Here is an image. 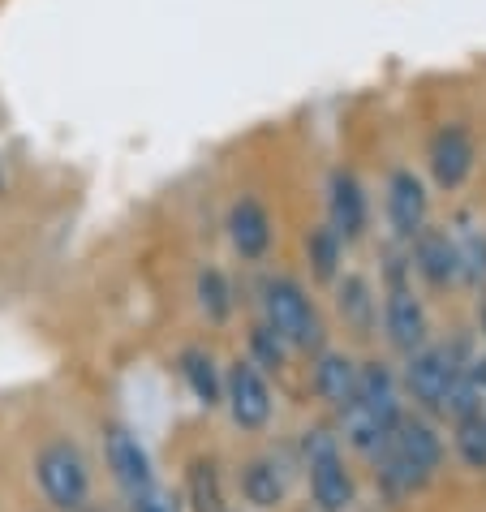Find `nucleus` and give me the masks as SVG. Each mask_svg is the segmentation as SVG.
Instances as JSON below:
<instances>
[{
    "label": "nucleus",
    "instance_id": "1",
    "mask_svg": "<svg viewBox=\"0 0 486 512\" xmlns=\"http://www.w3.org/2000/svg\"><path fill=\"white\" fill-rule=\"evenodd\" d=\"M340 414H345V439L353 448L379 452L383 439L392 435V426L400 422V392L388 366L383 362L357 366V392Z\"/></svg>",
    "mask_w": 486,
    "mask_h": 512
},
{
    "label": "nucleus",
    "instance_id": "2",
    "mask_svg": "<svg viewBox=\"0 0 486 512\" xmlns=\"http://www.w3.org/2000/svg\"><path fill=\"white\" fill-rule=\"evenodd\" d=\"M439 461H443V444L422 418H400L379 448V474L396 495L422 491L435 478Z\"/></svg>",
    "mask_w": 486,
    "mask_h": 512
},
{
    "label": "nucleus",
    "instance_id": "3",
    "mask_svg": "<svg viewBox=\"0 0 486 512\" xmlns=\"http://www.w3.org/2000/svg\"><path fill=\"white\" fill-rule=\"evenodd\" d=\"M263 315L289 349H319L323 345V319L314 310L310 293L293 276H276L263 284Z\"/></svg>",
    "mask_w": 486,
    "mask_h": 512
},
{
    "label": "nucleus",
    "instance_id": "4",
    "mask_svg": "<svg viewBox=\"0 0 486 512\" xmlns=\"http://www.w3.org/2000/svg\"><path fill=\"white\" fill-rule=\"evenodd\" d=\"M35 482L44 491V500L56 512H82L91 500V469L87 457L78 452V444L69 439H52L39 448L35 457Z\"/></svg>",
    "mask_w": 486,
    "mask_h": 512
},
{
    "label": "nucleus",
    "instance_id": "5",
    "mask_svg": "<svg viewBox=\"0 0 486 512\" xmlns=\"http://www.w3.org/2000/svg\"><path fill=\"white\" fill-rule=\"evenodd\" d=\"M306 469H310V495L319 512H345L353 504V478L340 457L336 435L306 431Z\"/></svg>",
    "mask_w": 486,
    "mask_h": 512
},
{
    "label": "nucleus",
    "instance_id": "6",
    "mask_svg": "<svg viewBox=\"0 0 486 512\" xmlns=\"http://www.w3.org/2000/svg\"><path fill=\"white\" fill-rule=\"evenodd\" d=\"M461 379V362H456V349H443V345H422L409 353V371H405V383L413 392V401L431 414H443L448 396Z\"/></svg>",
    "mask_w": 486,
    "mask_h": 512
},
{
    "label": "nucleus",
    "instance_id": "7",
    "mask_svg": "<svg viewBox=\"0 0 486 512\" xmlns=\"http://www.w3.org/2000/svg\"><path fill=\"white\" fill-rule=\"evenodd\" d=\"M224 401H228V414H233V422L241 426V431H263V426L271 422V409H276L259 362H233L228 366Z\"/></svg>",
    "mask_w": 486,
    "mask_h": 512
},
{
    "label": "nucleus",
    "instance_id": "8",
    "mask_svg": "<svg viewBox=\"0 0 486 512\" xmlns=\"http://www.w3.org/2000/svg\"><path fill=\"white\" fill-rule=\"evenodd\" d=\"M474 138H469L465 125H439L426 142V164H431V177L439 190H461L469 173H474Z\"/></svg>",
    "mask_w": 486,
    "mask_h": 512
},
{
    "label": "nucleus",
    "instance_id": "9",
    "mask_svg": "<svg viewBox=\"0 0 486 512\" xmlns=\"http://www.w3.org/2000/svg\"><path fill=\"white\" fill-rule=\"evenodd\" d=\"M104 461H108V474L112 482L130 495H142L147 487H155V469H151V457L142 448V439L130 431V426H108L104 435Z\"/></svg>",
    "mask_w": 486,
    "mask_h": 512
},
{
    "label": "nucleus",
    "instance_id": "10",
    "mask_svg": "<svg viewBox=\"0 0 486 512\" xmlns=\"http://www.w3.org/2000/svg\"><path fill=\"white\" fill-rule=\"evenodd\" d=\"M388 224L400 241H413L422 229H426V216H431V194H426L422 177L413 168H392L388 173Z\"/></svg>",
    "mask_w": 486,
    "mask_h": 512
},
{
    "label": "nucleus",
    "instance_id": "11",
    "mask_svg": "<svg viewBox=\"0 0 486 512\" xmlns=\"http://www.w3.org/2000/svg\"><path fill=\"white\" fill-rule=\"evenodd\" d=\"M366 220H370L366 186L349 168H336L332 181H327V224L336 229L340 241H357L366 233Z\"/></svg>",
    "mask_w": 486,
    "mask_h": 512
},
{
    "label": "nucleus",
    "instance_id": "12",
    "mask_svg": "<svg viewBox=\"0 0 486 512\" xmlns=\"http://www.w3.org/2000/svg\"><path fill=\"white\" fill-rule=\"evenodd\" d=\"M413 267L426 284L435 289H448V284L461 280V254H456V237L452 229H426L413 237Z\"/></svg>",
    "mask_w": 486,
    "mask_h": 512
},
{
    "label": "nucleus",
    "instance_id": "13",
    "mask_svg": "<svg viewBox=\"0 0 486 512\" xmlns=\"http://www.w3.org/2000/svg\"><path fill=\"white\" fill-rule=\"evenodd\" d=\"M383 327H388V340L400 353L426 345V306L413 297V289H405V284L388 289V297H383Z\"/></svg>",
    "mask_w": 486,
    "mask_h": 512
},
{
    "label": "nucleus",
    "instance_id": "14",
    "mask_svg": "<svg viewBox=\"0 0 486 512\" xmlns=\"http://www.w3.org/2000/svg\"><path fill=\"white\" fill-rule=\"evenodd\" d=\"M228 241H233V250L241 254L246 263H259L263 254L271 250V216L259 198H237L233 207H228Z\"/></svg>",
    "mask_w": 486,
    "mask_h": 512
},
{
    "label": "nucleus",
    "instance_id": "15",
    "mask_svg": "<svg viewBox=\"0 0 486 512\" xmlns=\"http://www.w3.org/2000/svg\"><path fill=\"white\" fill-rule=\"evenodd\" d=\"M314 392L332 409H345L357 392V362L349 353H332V349L319 353V362H314Z\"/></svg>",
    "mask_w": 486,
    "mask_h": 512
},
{
    "label": "nucleus",
    "instance_id": "16",
    "mask_svg": "<svg viewBox=\"0 0 486 512\" xmlns=\"http://www.w3.org/2000/svg\"><path fill=\"white\" fill-rule=\"evenodd\" d=\"M181 379H185V388L194 392V401L198 405H220L224 401V379L216 371V362H211V353L207 349H185L181 353Z\"/></svg>",
    "mask_w": 486,
    "mask_h": 512
},
{
    "label": "nucleus",
    "instance_id": "17",
    "mask_svg": "<svg viewBox=\"0 0 486 512\" xmlns=\"http://www.w3.org/2000/svg\"><path fill=\"white\" fill-rule=\"evenodd\" d=\"M241 495L250 508H276L284 500V474L271 457H254L241 469Z\"/></svg>",
    "mask_w": 486,
    "mask_h": 512
},
{
    "label": "nucleus",
    "instance_id": "18",
    "mask_svg": "<svg viewBox=\"0 0 486 512\" xmlns=\"http://www.w3.org/2000/svg\"><path fill=\"white\" fill-rule=\"evenodd\" d=\"M185 491H190L194 512H228L224 491H220V469L216 461H194L185 474Z\"/></svg>",
    "mask_w": 486,
    "mask_h": 512
},
{
    "label": "nucleus",
    "instance_id": "19",
    "mask_svg": "<svg viewBox=\"0 0 486 512\" xmlns=\"http://www.w3.org/2000/svg\"><path fill=\"white\" fill-rule=\"evenodd\" d=\"M306 254H310V263H314V276H319V280H336L340 254H345V241L336 237L332 224H319V229H310V237H306Z\"/></svg>",
    "mask_w": 486,
    "mask_h": 512
},
{
    "label": "nucleus",
    "instance_id": "20",
    "mask_svg": "<svg viewBox=\"0 0 486 512\" xmlns=\"http://www.w3.org/2000/svg\"><path fill=\"white\" fill-rule=\"evenodd\" d=\"M198 306H203V315L211 323H224L228 315H233V289H228L224 272H216V267L198 272Z\"/></svg>",
    "mask_w": 486,
    "mask_h": 512
},
{
    "label": "nucleus",
    "instance_id": "21",
    "mask_svg": "<svg viewBox=\"0 0 486 512\" xmlns=\"http://www.w3.org/2000/svg\"><path fill=\"white\" fill-rule=\"evenodd\" d=\"M340 315H345L353 327H362V332L375 323V297H370V284L362 276L340 280Z\"/></svg>",
    "mask_w": 486,
    "mask_h": 512
},
{
    "label": "nucleus",
    "instance_id": "22",
    "mask_svg": "<svg viewBox=\"0 0 486 512\" xmlns=\"http://www.w3.org/2000/svg\"><path fill=\"white\" fill-rule=\"evenodd\" d=\"M456 452L469 469H486V414H465L456 418Z\"/></svg>",
    "mask_w": 486,
    "mask_h": 512
},
{
    "label": "nucleus",
    "instance_id": "23",
    "mask_svg": "<svg viewBox=\"0 0 486 512\" xmlns=\"http://www.w3.org/2000/svg\"><path fill=\"white\" fill-rule=\"evenodd\" d=\"M456 254H461V276L482 280L486 276V233L478 229H456Z\"/></svg>",
    "mask_w": 486,
    "mask_h": 512
},
{
    "label": "nucleus",
    "instance_id": "24",
    "mask_svg": "<svg viewBox=\"0 0 486 512\" xmlns=\"http://www.w3.org/2000/svg\"><path fill=\"white\" fill-rule=\"evenodd\" d=\"M250 349H254V358H259L263 366H284V349L289 345H284V340L263 323V327H254L250 332Z\"/></svg>",
    "mask_w": 486,
    "mask_h": 512
},
{
    "label": "nucleus",
    "instance_id": "25",
    "mask_svg": "<svg viewBox=\"0 0 486 512\" xmlns=\"http://www.w3.org/2000/svg\"><path fill=\"white\" fill-rule=\"evenodd\" d=\"M130 504H134V512H177V500L160 487H147L142 495H134Z\"/></svg>",
    "mask_w": 486,
    "mask_h": 512
},
{
    "label": "nucleus",
    "instance_id": "26",
    "mask_svg": "<svg viewBox=\"0 0 486 512\" xmlns=\"http://www.w3.org/2000/svg\"><path fill=\"white\" fill-rule=\"evenodd\" d=\"M0 190H5V168H0Z\"/></svg>",
    "mask_w": 486,
    "mask_h": 512
},
{
    "label": "nucleus",
    "instance_id": "27",
    "mask_svg": "<svg viewBox=\"0 0 486 512\" xmlns=\"http://www.w3.org/2000/svg\"><path fill=\"white\" fill-rule=\"evenodd\" d=\"M82 512H99V508H82Z\"/></svg>",
    "mask_w": 486,
    "mask_h": 512
}]
</instances>
